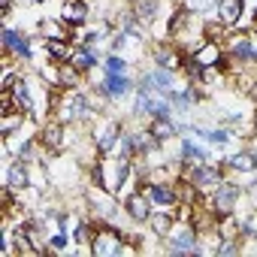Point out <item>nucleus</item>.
Masks as SVG:
<instances>
[{
  "label": "nucleus",
  "instance_id": "nucleus-12",
  "mask_svg": "<svg viewBox=\"0 0 257 257\" xmlns=\"http://www.w3.org/2000/svg\"><path fill=\"white\" fill-rule=\"evenodd\" d=\"M58 16L70 25V31L73 28H85L91 22V4H88V0H61Z\"/></svg>",
  "mask_w": 257,
  "mask_h": 257
},
{
  "label": "nucleus",
  "instance_id": "nucleus-22",
  "mask_svg": "<svg viewBox=\"0 0 257 257\" xmlns=\"http://www.w3.org/2000/svg\"><path fill=\"white\" fill-rule=\"evenodd\" d=\"M152 79H155L158 91H161V94H167V97L182 85V82H179V79H182V73H179V70H170V67H152Z\"/></svg>",
  "mask_w": 257,
  "mask_h": 257
},
{
  "label": "nucleus",
  "instance_id": "nucleus-18",
  "mask_svg": "<svg viewBox=\"0 0 257 257\" xmlns=\"http://www.w3.org/2000/svg\"><path fill=\"white\" fill-rule=\"evenodd\" d=\"M40 49H43V61H52V64H67L73 58L70 40H43Z\"/></svg>",
  "mask_w": 257,
  "mask_h": 257
},
{
  "label": "nucleus",
  "instance_id": "nucleus-15",
  "mask_svg": "<svg viewBox=\"0 0 257 257\" xmlns=\"http://www.w3.org/2000/svg\"><path fill=\"white\" fill-rule=\"evenodd\" d=\"M221 164H224V170L230 173V176H254V155H251V149L245 146V149H239V152H233V155H224L221 158Z\"/></svg>",
  "mask_w": 257,
  "mask_h": 257
},
{
  "label": "nucleus",
  "instance_id": "nucleus-23",
  "mask_svg": "<svg viewBox=\"0 0 257 257\" xmlns=\"http://www.w3.org/2000/svg\"><path fill=\"white\" fill-rule=\"evenodd\" d=\"M100 73L103 76H121V73H134V67H131V58H127V55L106 52L103 55V64H100Z\"/></svg>",
  "mask_w": 257,
  "mask_h": 257
},
{
  "label": "nucleus",
  "instance_id": "nucleus-28",
  "mask_svg": "<svg viewBox=\"0 0 257 257\" xmlns=\"http://www.w3.org/2000/svg\"><path fill=\"white\" fill-rule=\"evenodd\" d=\"M248 97H251V100H254V106H257V88H254V91H251Z\"/></svg>",
  "mask_w": 257,
  "mask_h": 257
},
{
  "label": "nucleus",
  "instance_id": "nucleus-4",
  "mask_svg": "<svg viewBox=\"0 0 257 257\" xmlns=\"http://www.w3.org/2000/svg\"><path fill=\"white\" fill-rule=\"evenodd\" d=\"M91 88H94L103 100H109L112 106H118V103L131 100V97L137 94V73H121V76H103V73H100V79H94Z\"/></svg>",
  "mask_w": 257,
  "mask_h": 257
},
{
  "label": "nucleus",
  "instance_id": "nucleus-7",
  "mask_svg": "<svg viewBox=\"0 0 257 257\" xmlns=\"http://www.w3.org/2000/svg\"><path fill=\"white\" fill-rule=\"evenodd\" d=\"M121 206H124V212H127V218H131L134 227H146L149 218H152V212H155V203L146 194V188H134L131 194H124Z\"/></svg>",
  "mask_w": 257,
  "mask_h": 257
},
{
  "label": "nucleus",
  "instance_id": "nucleus-9",
  "mask_svg": "<svg viewBox=\"0 0 257 257\" xmlns=\"http://www.w3.org/2000/svg\"><path fill=\"white\" fill-rule=\"evenodd\" d=\"M146 194L152 197L155 209H176V206H179V188H176V179H149Z\"/></svg>",
  "mask_w": 257,
  "mask_h": 257
},
{
  "label": "nucleus",
  "instance_id": "nucleus-5",
  "mask_svg": "<svg viewBox=\"0 0 257 257\" xmlns=\"http://www.w3.org/2000/svg\"><path fill=\"white\" fill-rule=\"evenodd\" d=\"M176 161L182 167H197V164H215V149L200 143L194 134H182L179 137V152H176Z\"/></svg>",
  "mask_w": 257,
  "mask_h": 257
},
{
  "label": "nucleus",
  "instance_id": "nucleus-21",
  "mask_svg": "<svg viewBox=\"0 0 257 257\" xmlns=\"http://www.w3.org/2000/svg\"><path fill=\"white\" fill-rule=\"evenodd\" d=\"M173 224H176V212H173V209H155L146 227H149V233H152L155 239H164V236L173 230Z\"/></svg>",
  "mask_w": 257,
  "mask_h": 257
},
{
  "label": "nucleus",
  "instance_id": "nucleus-11",
  "mask_svg": "<svg viewBox=\"0 0 257 257\" xmlns=\"http://www.w3.org/2000/svg\"><path fill=\"white\" fill-rule=\"evenodd\" d=\"M185 52L173 43V40H164V43H155L152 49V67H170V70H182L185 64Z\"/></svg>",
  "mask_w": 257,
  "mask_h": 257
},
{
  "label": "nucleus",
  "instance_id": "nucleus-13",
  "mask_svg": "<svg viewBox=\"0 0 257 257\" xmlns=\"http://www.w3.org/2000/svg\"><path fill=\"white\" fill-rule=\"evenodd\" d=\"M245 7H248V0H221L218 10H215V19H218L227 31H239V28H242Z\"/></svg>",
  "mask_w": 257,
  "mask_h": 257
},
{
  "label": "nucleus",
  "instance_id": "nucleus-20",
  "mask_svg": "<svg viewBox=\"0 0 257 257\" xmlns=\"http://www.w3.org/2000/svg\"><path fill=\"white\" fill-rule=\"evenodd\" d=\"M131 10L146 28H152L164 13V0H131Z\"/></svg>",
  "mask_w": 257,
  "mask_h": 257
},
{
  "label": "nucleus",
  "instance_id": "nucleus-6",
  "mask_svg": "<svg viewBox=\"0 0 257 257\" xmlns=\"http://www.w3.org/2000/svg\"><path fill=\"white\" fill-rule=\"evenodd\" d=\"M230 173L224 170V164L221 161H215V164H197V167H188V179H191V185L200 191V197H209L224 179H227Z\"/></svg>",
  "mask_w": 257,
  "mask_h": 257
},
{
  "label": "nucleus",
  "instance_id": "nucleus-8",
  "mask_svg": "<svg viewBox=\"0 0 257 257\" xmlns=\"http://www.w3.org/2000/svg\"><path fill=\"white\" fill-rule=\"evenodd\" d=\"M37 140L52 158H58L61 152H67V124L58 121V118H46L37 131Z\"/></svg>",
  "mask_w": 257,
  "mask_h": 257
},
{
  "label": "nucleus",
  "instance_id": "nucleus-25",
  "mask_svg": "<svg viewBox=\"0 0 257 257\" xmlns=\"http://www.w3.org/2000/svg\"><path fill=\"white\" fill-rule=\"evenodd\" d=\"M236 218H239V236L245 242L257 239V209H239Z\"/></svg>",
  "mask_w": 257,
  "mask_h": 257
},
{
  "label": "nucleus",
  "instance_id": "nucleus-3",
  "mask_svg": "<svg viewBox=\"0 0 257 257\" xmlns=\"http://www.w3.org/2000/svg\"><path fill=\"white\" fill-rule=\"evenodd\" d=\"M121 131H124V121H118V118H112V115H97L91 124H88V137H91V143L97 146V152L103 155V158H112L115 152H118V140H121Z\"/></svg>",
  "mask_w": 257,
  "mask_h": 257
},
{
  "label": "nucleus",
  "instance_id": "nucleus-19",
  "mask_svg": "<svg viewBox=\"0 0 257 257\" xmlns=\"http://www.w3.org/2000/svg\"><path fill=\"white\" fill-rule=\"evenodd\" d=\"M188 58H194L200 67H221V61H224V43H218V40H206L194 55H188Z\"/></svg>",
  "mask_w": 257,
  "mask_h": 257
},
{
  "label": "nucleus",
  "instance_id": "nucleus-17",
  "mask_svg": "<svg viewBox=\"0 0 257 257\" xmlns=\"http://www.w3.org/2000/svg\"><path fill=\"white\" fill-rule=\"evenodd\" d=\"M7 188L28 191L31 188V164H25L19 158H10V164H7Z\"/></svg>",
  "mask_w": 257,
  "mask_h": 257
},
{
  "label": "nucleus",
  "instance_id": "nucleus-14",
  "mask_svg": "<svg viewBox=\"0 0 257 257\" xmlns=\"http://www.w3.org/2000/svg\"><path fill=\"white\" fill-rule=\"evenodd\" d=\"M34 34H37L40 40H70V37H73L70 25H67L61 16H40ZM70 43H73V40H70Z\"/></svg>",
  "mask_w": 257,
  "mask_h": 257
},
{
  "label": "nucleus",
  "instance_id": "nucleus-16",
  "mask_svg": "<svg viewBox=\"0 0 257 257\" xmlns=\"http://www.w3.org/2000/svg\"><path fill=\"white\" fill-rule=\"evenodd\" d=\"M146 127L158 137V143H164V146L179 143V137H182V127H179V121H176V118H149V121H146Z\"/></svg>",
  "mask_w": 257,
  "mask_h": 257
},
{
  "label": "nucleus",
  "instance_id": "nucleus-26",
  "mask_svg": "<svg viewBox=\"0 0 257 257\" xmlns=\"http://www.w3.org/2000/svg\"><path fill=\"white\" fill-rule=\"evenodd\" d=\"M218 4H221V0H185V7L191 13H200V16H212L218 10Z\"/></svg>",
  "mask_w": 257,
  "mask_h": 257
},
{
  "label": "nucleus",
  "instance_id": "nucleus-10",
  "mask_svg": "<svg viewBox=\"0 0 257 257\" xmlns=\"http://www.w3.org/2000/svg\"><path fill=\"white\" fill-rule=\"evenodd\" d=\"M103 55H106V49L73 43V58H70V64H73L76 70H82L85 76H91L94 70H100V64H103Z\"/></svg>",
  "mask_w": 257,
  "mask_h": 257
},
{
  "label": "nucleus",
  "instance_id": "nucleus-1",
  "mask_svg": "<svg viewBox=\"0 0 257 257\" xmlns=\"http://www.w3.org/2000/svg\"><path fill=\"white\" fill-rule=\"evenodd\" d=\"M242 200H245V185L239 182V176H227L209 197H203V206L221 221L227 215H236L239 206H242Z\"/></svg>",
  "mask_w": 257,
  "mask_h": 257
},
{
  "label": "nucleus",
  "instance_id": "nucleus-27",
  "mask_svg": "<svg viewBox=\"0 0 257 257\" xmlns=\"http://www.w3.org/2000/svg\"><path fill=\"white\" fill-rule=\"evenodd\" d=\"M251 134L257 137V106H254V115H251ZM251 134H248V137H251Z\"/></svg>",
  "mask_w": 257,
  "mask_h": 257
},
{
  "label": "nucleus",
  "instance_id": "nucleus-2",
  "mask_svg": "<svg viewBox=\"0 0 257 257\" xmlns=\"http://www.w3.org/2000/svg\"><path fill=\"white\" fill-rule=\"evenodd\" d=\"M161 251L164 254H206V245H203V233L191 224V221H176L173 230L161 239Z\"/></svg>",
  "mask_w": 257,
  "mask_h": 257
},
{
  "label": "nucleus",
  "instance_id": "nucleus-24",
  "mask_svg": "<svg viewBox=\"0 0 257 257\" xmlns=\"http://www.w3.org/2000/svg\"><path fill=\"white\" fill-rule=\"evenodd\" d=\"M85 85H88V76H85L82 70H76L70 61H67V64H61V88H64V91L85 88Z\"/></svg>",
  "mask_w": 257,
  "mask_h": 257
}]
</instances>
